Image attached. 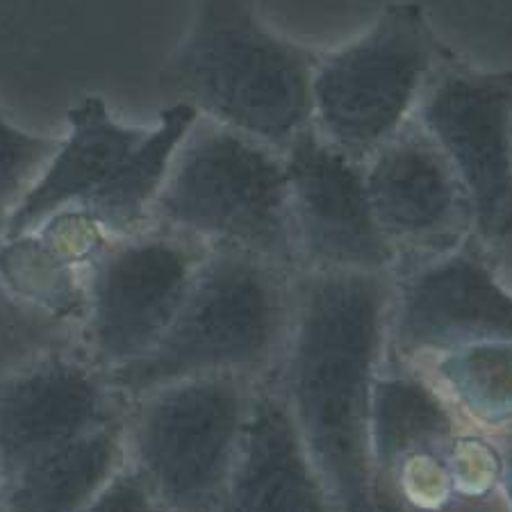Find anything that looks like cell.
<instances>
[{
  "label": "cell",
  "mask_w": 512,
  "mask_h": 512,
  "mask_svg": "<svg viewBox=\"0 0 512 512\" xmlns=\"http://www.w3.org/2000/svg\"><path fill=\"white\" fill-rule=\"evenodd\" d=\"M198 114L169 103L153 126L123 123L98 96L66 114L69 130L53 158L0 228L16 237L64 212H78L103 237H126L151 226V208L173 153Z\"/></svg>",
  "instance_id": "cell-4"
},
{
  "label": "cell",
  "mask_w": 512,
  "mask_h": 512,
  "mask_svg": "<svg viewBox=\"0 0 512 512\" xmlns=\"http://www.w3.org/2000/svg\"><path fill=\"white\" fill-rule=\"evenodd\" d=\"M317 60L271 30L249 0H196L160 87L171 103L283 153L310 126Z\"/></svg>",
  "instance_id": "cell-2"
},
{
  "label": "cell",
  "mask_w": 512,
  "mask_h": 512,
  "mask_svg": "<svg viewBox=\"0 0 512 512\" xmlns=\"http://www.w3.org/2000/svg\"><path fill=\"white\" fill-rule=\"evenodd\" d=\"M123 419L48 453L14 474L0 485L3 512L85 510L126 465Z\"/></svg>",
  "instance_id": "cell-16"
},
{
  "label": "cell",
  "mask_w": 512,
  "mask_h": 512,
  "mask_svg": "<svg viewBox=\"0 0 512 512\" xmlns=\"http://www.w3.org/2000/svg\"><path fill=\"white\" fill-rule=\"evenodd\" d=\"M390 274L299 271L271 378L335 512H376L371 387L387 353Z\"/></svg>",
  "instance_id": "cell-1"
},
{
  "label": "cell",
  "mask_w": 512,
  "mask_h": 512,
  "mask_svg": "<svg viewBox=\"0 0 512 512\" xmlns=\"http://www.w3.org/2000/svg\"><path fill=\"white\" fill-rule=\"evenodd\" d=\"M208 251L158 226L105 237L82 267L78 351L107 376L142 360L167 333Z\"/></svg>",
  "instance_id": "cell-8"
},
{
  "label": "cell",
  "mask_w": 512,
  "mask_h": 512,
  "mask_svg": "<svg viewBox=\"0 0 512 512\" xmlns=\"http://www.w3.org/2000/svg\"><path fill=\"white\" fill-rule=\"evenodd\" d=\"M447 53L417 3L390 5L358 37L319 55L310 126L365 164L412 119L421 89Z\"/></svg>",
  "instance_id": "cell-7"
},
{
  "label": "cell",
  "mask_w": 512,
  "mask_h": 512,
  "mask_svg": "<svg viewBox=\"0 0 512 512\" xmlns=\"http://www.w3.org/2000/svg\"><path fill=\"white\" fill-rule=\"evenodd\" d=\"M60 137L39 135L0 117V224L23 201L53 158Z\"/></svg>",
  "instance_id": "cell-19"
},
{
  "label": "cell",
  "mask_w": 512,
  "mask_h": 512,
  "mask_svg": "<svg viewBox=\"0 0 512 512\" xmlns=\"http://www.w3.org/2000/svg\"><path fill=\"white\" fill-rule=\"evenodd\" d=\"M0 512H3V503H0Z\"/></svg>",
  "instance_id": "cell-24"
},
{
  "label": "cell",
  "mask_w": 512,
  "mask_h": 512,
  "mask_svg": "<svg viewBox=\"0 0 512 512\" xmlns=\"http://www.w3.org/2000/svg\"><path fill=\"white\" fill-rule=\"evenodd\" d=\"M365 183L396 262L447 251L474 235L456 171L415 121L365 162Z\"/></svg>",
  "instance_id": "cell-13"
},
{
  "label": "cell",
  "mask_w": 512,
  "mask_h": 512,
  "mask_svg": "<svg viewBox=\"0 0 512 512\" xmlns=\"http://www.w3.org/2000/svg\"><path fill=\"white\" fill-rule=\"evenodd\" d=\"M214 512H335L269 381L253 394L233 474Z\"/></svg>",
  "instance_id": "cell-14"
},
{
  "label": "cell",
  "mask_w": 512,
  "mask_h": 512,
  "mask_svg": "<svg viewBox=\"0 0 512 512\" xmlns=\"http://www.w3.org/2000/svg\"><path fill=\"white\" fill-rule=\"evenodd\" d=\"M0 228H3V224H0Z\"/></svg>",
  "instance_id": "cell-25"
},
{
  "label": "cell",
  "mask_w": 512,
  "mask_h": 512,
  "mask_svg": "<svg viewBox=\"0 0 512 512\" xmlns=\"http://www.w3.org/2000/svg\"><path fill=\"white\" fill-rule=\"evenodd\" d=\"M440 148L487 246L512 219V71H483L447 53L428 76L412 119Z\"/></svg>",
  "instance_id": "cell-10"
},
{
  "label": "cell",
  "mask_w": 512,
  "mask_h": 512,
  "mask_svg": "<svg viewBox=\"0 0 512 512\" xmlns=\"http://www.w3.org/2000/svg\"><path fill=\"white\" fill-rule=\"evenodd\" d=\"M485 342H512V292L476 235L447 251L396 262L390 274L387 360L417 365Z\"/></svg>",
  "instance_id": "cell-9"
},
{
  "label": "cell",
  "mask_w": 512,
  "mask_h": 512,
  "mask_svg": "<svg viewBox=\"0 0 512 512\" xmlns=\"http://www.w3.org/2000/svg\"><path fill=\"white\" fill-rule=\"evenodd\" d=\"M151 226L299 274L283 153L208 119L198 117L173 153Z\"/></svg>",
  "instance_id": "cell-5"
},
{
  "label": "cell",
  "mask_w": 512,
  "mask_h": 512,
  "mask_svg": "<svg viewBox=\"0 0 512 512\" xmlns=\"http://www.w3.org/2000/svg\"><path fill=\"white\" fill-rule=\"evenodd\" d=\"M260 383L185 378L128 399L126 465L164 512H214L233 474Z\"/></svg>",
  "instance_id": "cell-6"
},
{
  "label": "cell",
  "mask_w": 512,
  "mask_h": 512,
  "mask_svg": "<svg viewBox=\"0 0 512 512\" xmlns=\"http://www.w3.org/2000/svg\"><path fill=\"white\" fill-rule=\"evenodd\" d=\"M128 401L78 346L0 378V485L32 462L126 417Z\"/></svg>",
  "instance_id": "cell-12"
},
{
  "label": "cell",
  "mask_w": 512,
  "mask_h": 512,
  "mask_svg": "<svg viewBox=\"0 0 512 512\" xmlns=\"http://www.w3.org/2000/svg\"><path fill=\"white\" fill-rule=\"evenodd\" d=\"M406 367L417 369L472 433L512 431V342L462 346Z\"/></svg>",
  "instance_id": "cell-17"
},
{
  "label": "cell",
  "mask_w": 512,
  "mask_h": 512,
  "mask_svg": "<svg viewBox=\"0 0 512 512\" xmlns=\"http://www.w3.org/2000/svg\"><path fill=\"white\" fill-rule=\"evenodd\" d=\"M487 258H490L494 271L503 280L512 292V219L510 224L501 230V233L485 246Z\"/></svg>",
  "instance_id": "cell-21"
},
{
  "label": "cell",
  "mask_w": 512,
  "mask_h": 512,
  "mask_svg": "<svg viewBox=\"0 0 512 512\" xmlns=\"http://www.w3.org/2000/svg\"><path fill=\"white\" fill-rule=\"evenodd\" d=\"M490 442L499 456V494L512 512V431L492 435Z\"/></svg>",
  "instance_id": "cell-23"
},
{
  "label": "cell",
  "mask_w": 512,
  "mask_h": 512,
  "mask_svg": "<svg viewBox=\"0 0 512 512\" xmlns=\"http://www.w3.org/2000/svg\"><path fill=\"white\" fill-rule=\"evenodd\" d=\"M433 512H510L506 501L497 490L487 492V494H478V497H465V494H456L447 506Z\"/></svg>",
  "instance_id": "cell-22"
},
{
  "label": "cell",
  "mask_w": 512,
  "mask_h": 512,
  "mask_svg": "<svg viewBox=\"0 0 512 512\" xmlns=\"http://www.w3.org/2000/svg\"><path fill=\"white\" fill-rule=\"evenodd\" d=\"M299 271L392 274L396 253L371 210L365 164L308 126L283 151Z\"/></svg>",
  "instance_id": "cell-11"
},
{
  "label": "cell",
  "mask_w": 512,
  "mask_h": 512,
  "mask_svg": "<svg viewBox=\"0 0 512 512\" xmlns=\"http://www.w3.org/2000/svg\"><path fill=\"white\" fill-rule=\"evenodd\" d=\"M294 276L239 249H210L167 333L142 360L107 376L123 399L205 376L274 378L294 305Z\"/></svg>",
  "instance_id": "cell-3"
},
{
  "label": "cell",
  "mask_w": 512,
  "mask_h": 512,
  "mask_svg": "<svg viewBox=\"0 0 512 512\" xmlns=\"http://www.w3.org/2000/svg\"><path fill=\"white\" fill-rule=\"evenodd\" d=\"M469 433L442 394L417 369L383 360L371 387L369 460L374 503L403 462L417 456L449 458L460 435Z\"/></svg>",
  "instance_id": "cell-15"
},
{
  "label": "cell",
  "mask_w": 512,
  "mask_h": 512,
  "mask_svg": "<svg viewBox=\"0 0 512 512\" xmlns=\"http://www.w3.org/2000/svg\"><path fill=\"white\" fill-rule=\"evenodd\" d=\"M82 512H164L128 465L114 474Z\"/></svg>",
  "instance_id": "cell-20"
},
{
  "label": "cell",
  "mask_w": 512,
  "mask_h": 512,
  "mask_svg": "<svg viewBox=\"0 0 512 512\" xmlns=\"http://www.w3.org/2000/svg\"><path fill=\"white\" fill-rule=\"evenodd\" d=\"M76 346V328L35 308L0 278V378L44 355Z\"/></svg>",
  "instance_id": "cell-18"
}]
</instances>
